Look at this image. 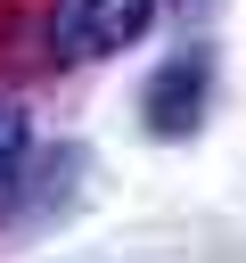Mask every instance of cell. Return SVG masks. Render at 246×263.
Instances as JSON below:
<instances>
[{
	"mask_svg": "<svg viewBox=\"0 0 246 263\" xmlns=\"http://www.w3.org/2000/svg\"><path fill=\"white\" fill-rule=\"evenodd\" d=\"M148 25H156V0H49L41 41H49L57 66H90V58L131 49Z\"/></svg>",
	"mask_w": 246,
	"mask_h": 263,
	"instance_id": "cell-1",
	"label": "cell"
},
{
	"mask_svg": "<svg viewBox=\"0 0 246 263\" xmlns=\"http://www.w3.org/2000/svg\"><path fill=\"white\" fill-rule=\"evenodd\" d=\"M25 156V115H16V99H0V173Z\"/></svg>",
	"mask_w": 246,
	"mask_h": 263,
	"instance_id": "cell-3",
	"label": "cell"
},
{
	"mask_svg": "<svg viewBox=\"0 0 246 263\" xmlns=\"http://www.w3.org/2000/svg\"><path fill=\"white\" fill-rule=\"evenodd\" d=\"M205 90H213V66H205V49H180L172 66H156V82H148V132H156V140H180V132H197V115H205Z\"/></svg>",
	"mask_w": 246,
	"mask_h": 263,
	"instance_id": "cell-2",
	"label": "cell"
}]
</instances>
